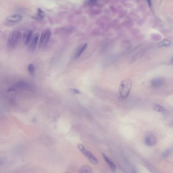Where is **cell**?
<instances>
[{"mask_svg":"<svg viewBox=\"0 0 173 173\" xmlns=\"http://www.w3.org/2000/svg\"><path fill=\"white\" fill-rule=\"evenodd\" d=\"M132 87V81L129 79H125L121 81L119 87L120 97L125 99L129 96Z\"/></svg>","mask_w":173,"mask_h":173,"instance_id":"cell-1","label":"cell"},{"mask_svg":"<svg viewBox=\"0 0 173 173\" xmlns=\"http://www.w3.org/2000/svg\"><path fill=\"white\" fill-rule=\"evenodd\" d=\"M78 148L82 152L83 154L88 158L91 163L94 165L98 164L99 160H98V158H97L96 156L91 152V151L86 149V148L83 145L81 144L78 145Z\"/></svg>","mask_w":173,"mask_h":173,"instance_id":"cell-2","label":"cell"},{"mask_svg":"<svg viewBox=\"0 0 173 173\" xmlns=\"http://www.w3.org/2000/svg\"><path fill=\"white\" fill-rule=\"evenodd\" d=\"M22 35L17 30H14L10 34L7 41V45L9 48H13L17 45Z\"/></svg>","mask_w":173,"mask_h":173,"instance_id":"cell-3","label":"cell"},{"mask_svg":"<svg viewBox=\"0 0 173 173\" xmlns=\"http://www.w3.org/2000/svg\"><path fill=\"white\" fill-rule=\"evenodd\" d=\"M51 37V31L49 29L44 30L41 35L39 40V47L43 48L47 45Z\"/></svg>","mask_w":173,"mask_h":173,"instance_id":"cell-4","label":"cell"},{"mask_svg":"<svg viewBox=\"0 0 173 173\" xmlns=\"http://www.w3.org/2000/svg\"><path fill=\"white\" fill-rule=\"evenodd\" d=\"M23 17L21 15L15 14L11 15L7 17L5 21V24L8 25H14L17 22H20L22 20Z\"/></svg>","mask_w":173,"mask_h":173,"instance_id":"cell-5","label":"cell"},{"mask_svg":"<svg viewBox=\"0 0 173 173\" xmlns=\"http://www.w3.org/2000/svg\"><path fill=\"white\" fill-rule=\"evenodd\" d=\"M144 143L148 146H153L156 143V138L153 134L149 133L145 137Z\"/></svg>","mask_w":173,"mask_h":173,"instance_id":"cell-6","label":"cell"},{"mask_svg":"<svg viewBox=\"0 0 173 173\" xmlns=\"http://www.w3.org/2000/svg\"><path fill=\"white\" fill-rule=\"evenodd\" d=\"M151 85L155 88H160L164 86L165 80L162 78H156L151 81Z\"/></svg>","mask_w":173,"mask_h":173,"instance_id":"cell-7","label":"cell"},{"mask_svg":"<svg viewBox=\"0 0 173 173\" xmlns=\"http://www.w3.org/2000/svg\"><path fill=\"white\" fill-rule=\"evenodd\" d=\"M39 36L40 35L38 33H36L33 36L29 46V49H30V50L33 51L36 49V48L37 47L38 41L39 40Z\"/></svg>","mask_w":173,"mask_h":173,"instance_id":"cell-8","label":"cell"},{"mask_svg":"<svg viewBox=\"0 0 173 173\" xmlns=\"http://www.w3.org/2000/svg\"><path fill=\"white\" fill-rule=\"evenodd\" d=\"M102 157H103L104 160L106 161V163H107L108 166H109L111 170L113 172H115L117 171V166H116V165L114 163V162L104 154H102Z\"/></svg>","mask_w":173,"mask_h":173,"instance_id":"cell-9","label":"cell"},{"mask_svg":"<svg viewBox=\"0 0 173 173\" xmlns=\"http://www.w3.org/2000/svg\"><path fill=\"white\" fill-rule=\"evenodd\" d=\"M33 32L32 30H27L24 33L23 36V41L25 45L29 44L33 37Z\"/></svg>","mask_w":173,"mask_h":173,"instance_id":"cell-10","label":"cell"},{"mask_svg":"<svg viewBox=\"0 0 173 173\" xmlns=\"http://www.w3.org/2000/svg\"><path fill=\"white\" fill-rule=\"evenodd\" d=\"M16 87L19 88L20 89H24V90L30 91L32 89V88L30 84L23 81H19L16 84Z\"/></svg>","mask_w":173,"mask_h":173,"instance_id":"cell-11","label":"cell"},{"mask_svg":"<svg viewBox=\"0 0 173 173\" xmlns=\"http://www.w3.org/2000/svg\"><path fill=\"white\" fill-rule=\"evenodd\" d=\"M87 47V44H83L78 48L75 53V59H78L82 54Z\"/></svg>","mask_w":173,"mask_h":173,"instance_id":"cell-12","label":"cell"},{"mask_svg":"<svg viewBox=\"0 0 173 173\" xmlns=\"http://www.w3.org/2000/svg\"><path fill=\"white\" fill-rule=\"evenodd\" d=\"M153 109L155 111H156V112H158L163 113L165 112V108L163 107V106L157 104L154 105Z\"/></svg>","mask_w":173,"mask_h":173,"instance_id":"cell-13","label":"cell"},{"mask_svg":"<svg viewBox=\"0 0 173 173\" xmlns=\"http://www.w3.org/2000/svg\"><path fill=\"white\" fill-rule=\"evenodd\" d=\"M172 42L171 41L169 40H163L161 42H160L158 44L159 47H163V46H168L171 44Z\"/></svg>","mask_w":173,"mask_h":173,"instance_id":"cell-14","label":"cell"},{"mask_svg":"<svg viewBox=\"0 0 173 173\" xmlns=\"http://www.w3.org/2000/svg\"><path fill=\"white\" fill-rule=\"evenodd\" d=\"M80 172L81 173H91L92 170L91 167L88 166H83L81 168Z\"/></svg>","mask_w":173,"mask_h":173,"instance_id":"cell-15","label":"cell"},{"mask_svg":"<svg viewBox=\"0 0 173 173\" xmlns=\"http://www.w3.org/2000/svg\"><path fill=\"white\" fill-rule=\"evenodd\" d=\"M45 16V13H44V11L39 8L38 9V15H37V17H36V19L38 20H42V19H43Z\"/></svg>","mask_w":173,"mask_h":173,"instance_id":"cell-16","label":"cell"},{"mask_svg":"<svg viewBox=\"0 0 173 173\" xmlns=\"http://www.w3.org/2000/svg\"><path fill=\"white\" fill-rule=\"evenodd\" d=\"M27 69H28V71H29V72L31 75H33L35 74V67H34L33 65H32V64L29 65L28 68H27Z\"/></svg>","mask_w":173,"mask_h":173,"instance_id":"cell-17","label":"cell"},{"mask_svg":"<svg viewBox=\"0 0 173 173\" xmlns=\"http://www.w3.org/2000/svg\"><path fill=\"white\" fill-rule=\"evenodd\" d=\"M172 152V149L171 148H169L163 152V157H167L171 154Z\"/></svg>","mask_w":173,"mask_h":173,"instance_id":"cell-18","label":"cell"},{"mask_svg":"<svg viewBox=\"0 0 173 173\" xmlns=\"http://www.w3.org/2000/svg\"><path fill=\"white\" fill-rule=\"evenodd\" d=\"M71 92H72V93H73V94H81L80 91H79V90H78V89H75V88H74V89H71Z\"/></svg>","mask_w":173,"mask_h":173,"instance_id":"cell-19","label":"cell"},{"mask_svg":"<svg viewBox=\"0 0 173 173\" xmlns=\"http://www.w3.org/2000/svg\"><path fill=\"white\" fill-rule=\"evenodd\" d=\"M98 0H88V4L89 5H94L97 2Z\"/></svg>","mask_w":173,"mask_h":173,"instance_id":"cell-20","label":"cell"},{"mask_svg":"<svg viewBox=\"0 0 173 173\" xmlns=\"http://www.w3.org/2000/svg\"><path fill=\"white\" fill-rule=\"evenodd\" d=\"M147 2L148 3V5L150 7H151V5H152V3H151V0H146Z\"/></svg>","mask_w":173,"mask_h":173,"instance_id":"cell-21","label":"cell"},{"mask_svg":"<svg viewBox=\"0 0 173 173\" xmlns=\"http://www.w3.org/2000/svg\"><path fill=\"white\" fill-rule=\"evenodd\" d=\"M4 163V160H2V159H0V166L3 165Z\"/></svg>","mask_w":173,"mask_h":173,"instance_id":"cell-22","label":"cell"}]
</instances>
